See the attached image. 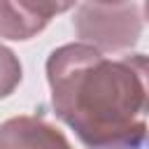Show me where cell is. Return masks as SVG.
Listing matches in <instances>:
<instances>
[{
  "mask_svg": "<svg viewBox=\"0 0 149 149\" xmlns=\"http://www.w3.org/2000/svg\"><path fill=\"white\" fill-rule=\"evenodd\" d=\"M47 79L56 114L86 149H140L147 135V58L112 61L91 44L51 51Z\"/></svg>",
  "mask_w": 149,
  "mask_h": 149,
  "instance_id": "6da1fadb",
  "label": "cell"
},
{
  "mask_svg": "<svg viewBox=\"0 0 149 149\" xmlns=\"http://www.w3.org/2000/svg\"><path fill=\"white\" fill-rule=\"evenodd\" d=\"M21 81V63L12 49L0 44V98H7Z\"/></svg>",
  "mask_w": 149,
  "mask_h": 149,
  "instance_id": "5b68a950",
  "label": "cell"
},
{
  "mask_svg": "<svg viewBox=\"0 0 149 149\" xmlns=\"http://www.w3.org/2000/svg\"><path fill=\"white\" fill-rule=\"evenodd\" d=\"M74 28L79 37L93 42L98 51H121L137 42L142 33V14L140 7L130 2H84L74 16Z\"/></svg>",
  "mask_w": 149,
  "mask_h": 149,
  "instance_id": "7a4b0ae2",
  "label": "cell"
},
{
  "mask_svg": "<svg viewBox=\"0 0 149 149\" xmlns=\"http://www.w3.org/2000/svg\"><path fill=\"white\" fill-rule=\"evenodd\" d=\"M77 0H0V35L7 40H30L56 16L74 7Z\"/></svg>",
  "mask_w": 149,
  "mask_h": 149,
  "instance_id": "3957f363",
  "label": "cell"
},
{
  "mask_svg": "<svg viewBox=\"0 0 149 149\" xmlns=\"http://www.w3.org/2000/svg\"><path fill=\"white\" fill-rule=\"evenodd\" d=\"M91 2H102V5H119V2H128V0H91Z\"/></svg>",
  "mask_w": 149,
  "mask_h": 149,
  "instance_id": "8992f818",
  "label": "cell"
},
{
  "mask_svg": "<svg viewBox=\"0 0 149 149\" xmlns=\"http://www.w3.org/2000/svg\"><path fill=\"white\" fill-rule=\"evenodd\" d=\"M0 149H72L68 137L42 116H14L0 126Z\"/></svg>",
  "mask_w": 149,
  "mask_h": 149,
  "instance_id": "277c9868",
  "label": "cell"
}]
</instances>
